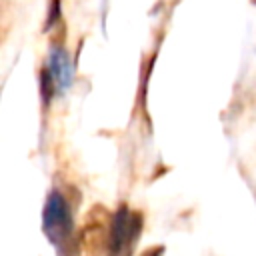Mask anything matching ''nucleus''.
Listing matches in <instances>:
<instances>
[{"label":"nucleus","mask_w":256,"mask_h":256,"mask_svg":"<svg viewBox=\"0 0 256 256\" xmlns=\"http://www.w3.org/2000/svg\"><path fill=\"white\" fill-rule=\"evenodd\" d=\"M42 230L48 238V242L60 252L70 256L74 242H72V232H74V224H72V214L68 208L66 198L58 192L52 190L50 196L46 198L44 204V212H42Z\"/></svg>","instance_id":"1"},{"label":"nucleus","mask_w":256,"mask_h":256,"mask_svg":"<svg viewBox=\"0 0 256 256\" xmlns=\"http://www.w3.org/2000/svg\"><path fill=\"white\" fill-rule=\"evenodd\" d=\"M142 220L138 214L120 206L114 216H110V236H108V256H128L138 234Z\"/></svg>","instance_id":"2"},{"label":"nucleus","mask_w":256,"mask_h":256,"mask_svg":"<svg viewBox=\"0 0 256 256\" xmlns=\"http://www.w3.org/2000/svg\"><path fill=\"white\" fill-rule=\"evenodd\" d=\"M106 218L108 214L102 210V206H94L86 218V226L82 228L78 242L74 244V256H102V252L108 250L110 228L106 230Z\"/></svg>","instance_id":"3"},{"label":"nucleus","mask_w":256,"mask_h":256,"mask_svg":"<svg viewBox=\"0 0 256 256\" xmlns=\"http://www.w3.org/2000/svg\"><path fill=\"white\" fill-rule=\"evenodd\" d=\"M54 80H56V86L60 90H66L72 82V64L68 60V54L62 50V48H54L52 54H50V64H48Z\"/></svg>","instance_id":"4"},{"label":"nucleus","mask_w":256,"mask_h":256,"mask_svg":"<svg viewBox=\"0 0 256 256\" xmlns=\"http://www.w3.org/2000/svg\"><path fill=\"white\" fill-rule=\"evenodd\" d=\"M162 254V248H152V250H148L144 256H160Z\"/></svg>","instance_id":"5"}]
</instances>
